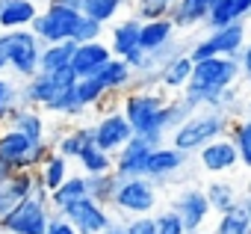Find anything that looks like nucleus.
<instances>
[{"label":"nucleus","instance_id":"nucleus-11","mask_svg":"<svg viewBox=\"0 0 251 234\" xmlns=\"http://www.w3.org/2000/svg\"><path fill=\"white\" fill-rule=\"evenodd\" d=\"M92 131H95V146L115 154L124 143L133 137V128L130 122L124 119V113L118 107H109V110H100L98 119L92 122Z\"/></svg>","mask_w":251,"mask_h":234},{"label":"nucleus","instance_id":"nucleus-50","mask_svg":"<svg viewBox=\"0 0 251 234\" xmlns=\"http://www.w3.org/2000/svg\"><path fill=\"white\" fill-rule=\"evenodd\" d=\"M50 3H59V6H71V9H83V0H50Z\"/></svg>","mask_w":251,"mask_h":234},{"label":"nucleus","instance_id":"nucleus-25","mask_svg":"<svg viewBox=\"0 0 251 234\" xmlns=\"http://www.w3.org/2000/svg\"><path fill=\"white\" fill-rule=\"evenodd\" d=\"M33 148V140L9 125H0V160H6L18 169V163L27 157V151Z\"/></svg>","mask_w":251,"mask_h":234},{"label":"nucleus","instance_id":"nucleus-23","mask_svg":"<svg viewBox=\"0 0 251 234\" xmlns=\"http://www.w3.org/2000/svg\"><path fill=\"white\" fill-rule=\"evenodd\" d=\"M210 3L213 0H175V6L169 12L175 30H192V27L204 24L207 12H210Z\"/></svg>","mask_w":251,"mask_h":234},{"label":"nucleus","instance_id":"nucleus-20","mask_svg":"<svg viewBox=\"0 0 251 234\" xmlns=\"http://www.w3.org/2000/svg\"><path fill=\"white\" fill-rule=\"evenodd\" d=\"M139 27L142 21L139 18H121L109 27V51L112 57H121V59H127L133 51H139Z\"/></svg>","mask_w":251,"mask_h":234},{"label":"nucleus","instance_id":"nucleus-54","mask_svg":"<svg viewBox=\"0 0 251 234\" xmlns=\"http://www.w3.org/2000/svg\"><path fill=\"white\" fill-rule=\"evenodd\" d=\"M245 80H248V86H251V77H245Z\"/></svg>","mask_w":251,"mask_h":234},{"label":"nucleus","instance_id":"nucleus-35","mask_svg":"<svg viewBox=\"0 0 251 234\" xmlns=\"http://www.w3.org/2000/svg\"><path fill=\"white\" fill-rule=\"evenodd\" d=\"M248 231H251V216L245 213L242 202L233 205V207L225 210V213H216L213 234H248Z\"/></svg>","mask_w":251,"mask_h":234},{"label":"nucleus","instance_id":"nucleus-9","mask_svg":"<svg viewBox=\"0 0 251 234\" xmlns=\"http://www.w3.org/2000/svg\"><path fill=\"white\" fill-rule=\"evenodd\" d=\"M59 213L74 225L77 234H103V231L109 228V222L115 219V213H112L106 205H100V202H95V199H89V196L71 202V205L62 207Z\"/></svg>","mask_w":251,"mask_h":234},{"label":"nucleus","instance_id":"nucleus-34","mask_svg":"<svg viewBox=\"0 0 251 234\" xmlns=\"http://www.w3.org/2000/svg\"><path fill=\"white\" fill-rule=\"evenodd\" d=\"M74 48H77V42H74V39H68V42H53V45H45V48H42V57H39V71H56V68H68Z\"/></svg>","mask_w":251,"mask_h":234},{"label":"nucleus","instance_id":"nucleus-3","mask_svg":"<svg viewBox=\"0 0 251 234\" xmlns=\"http://www.w3.org/2000/svg\"><path fill=\"white\" fill-rule=\"evenodd\" d=\"M230 122H233L230 116H225V113H219V110L201 107V110H195L186 122H180V125L169 134V143L192 157L201 146H207V143H213V140H219V137H227Z\"/></svg>","mask_w":251,"mask_h":234},{"label":"nucleus","instance_id":"nucleus-32","mask_svg":"<svg viewBox=\"0 0 251 234\" xmlns=\"http://www.w3.org/2000/svg\"><path fill=\"white\" fill-rule=\"evenodd\" d=\"M74 163L80 166L77 172H83V175H103V172H112V166H115L112 154L103 151V148H98L95 143H89V146L83 148V154H80Z\"/></svg>","mask_w":251,"mask_h":234},{"label":"nucleus","instance_id":"nucleus-53","mask_svg":"<svg viewBox=\"0 0 251 234\" xmlns=\"http://www.w3.org/2000/svg\"><path fill=\"white\" fill-rule=\"evenodd\" d=\"M195 234H213V231H195Z\"/></svg>","mask_w":251,"mask_h":234},{"label":"nucleus","instance_id":"nucleus-30","mask_svg":"<svg viewBox=\"0 0 251 234\" xmlns=\"http://www.w3.org/2000/svg\"><path fill=\"white\" fill-rule=\"evenodd\" d=\"M74 89H77V98H80V104L86 110H109V107H115V104H106L109 92L103 89V83L98 77H77Z\"/></svg>","mask_w":251,"mask_h":234},{"label":"nucleus","instance_id":"nucleus-43","mask_svg":"<svg viewBox=\"0 0 251 234\" xmlns=\"http://www.w3.org/2000/svg\"><path fill=\"white\" fill-rule=\"evenodd\" d=\"M103 30H106V24H100V21H95V18H89V15H80L77 30H74V42H77V45L95 42V39L103 36Z\"/></svg>","mask_w":251,"mask_h":234},{"label":"nucleus","instance_id":"nucleus-41","mask_svg":"<svg viewBox=\"0 0 251 234\" xmlns=\"http://www.w3.org/2000/svg\"><path fill=\"white\" fill-rule=\"evenodd\" d=\"M172 6H175V0H136V12H133V18H139V21L169 18Z\"/></svg>","mask_w":251,"mask_h":234},{"label":"nucleus","instance_id":"nucleus-52","mask_svg":"<svg viewBox=\"0 0 251 234\" xmlns=\"http://www.w3.org/2000/svg\"><path fill=\"white\" fill-rule=\"evenodd\" d=\"M242 207H245V213H248V216H251V193H248V199H245V202H242Z\"/></svg>","mask_w":251,"mask_h":234},{"label":"nucleus","instance_id":"nucleus-13","mask_svg":"<svg viewBox=\"0 0 251 234\" xmlns=\"http://www.w3.org/2000/svg\"><path fill=\"white\" fill-rule=\"evenodd\" d=\"M186 163H189V154H186V151L175 148L172 143H163V146H154V148H151V154H148V160H145V175H148L151 181L163 184V181L177 178L180 169H186Z\"/></svg>","mask_w":251,"mask_h":234},{"label":"nucleus","instance_id":"nucleus-8","mask_svg":"<svg viewBox=\"0 0 251 234\" xmlns=\"http://www.w3.org/2000/svg\"><path fill=\"white\" fill-rule=\"evenodd\" d=\"M71 83H77V77H74V71L71 68H56V71H36L33 77H27V80H21V104H27V107H45L59 89H65V86H71Z\"/></svg>","mask_w":251,"mask_h":234},{"label":"nucleus","instance_id":"nucleus-6","mask_svg":"<svg viewBox=\"0 0 251 234\" xmlns=\"http://www.w3.org/2000/svg\"><path fill=\"white\" fill-rule=\"evenodd\" d=\"M245 42H248V27H245V18H239V21H233L227 27H219V30H210L204 39L192 42L186 48V57L192 62L207 59V57H233V59H239Z\"/></svg>","mask_w":251,"mask_h":234},{"label":"nucleus","instance_id":"nucleus-1","mask_svg":"<svg viewBox=\"0 0 251 234\" xmlns=\"http://www.w3.org/2000/svg\"><path fill=\"white\" fill-rule=\"evenodd\" d=\"M163 107H166L163 89H127L118 104L124 119L130 122L133 134L145 137L151 146L169 143V134L163 131Z\"/></svg>","mask_w":251,"mask_h":234},{"label":"nucleus","instance_id":"nucleus-2","mask_svg":"<svg viewBox=\"0 0 251 234\" xmlns=\"http://www.w3.org/2000/svg\"><path fill=\"white\" fill-rule=\"evenodd\" d=\"M42 42L30 27L24 30H0V74L12 71L15 80H27L39 71Z\"/></svg>","mask_w":251,"mask_h":234},{"label":"nucleus","instance_id":"nucleus-16","mask_svg":"<svg viewBox=\"0 0 251 234\" xmlns=\"http://www.w3.org/2000/svg\"><path fill=\"white\" fill-rule=\"evenodd\" d=\"M109 57H112V51H109L106 42H100V39H95V42H83V45L74 48L68 68L74 71V77H92V74H95Z\"/></svg>","mask_w":251,"mask_h":234},{"label":"nucleus","instance_id":"nucleus-7","mask_svg":"<svg viewBox=\"0 0 251 234\" xmlns=\"http://www.w3.org/2000/svg\"><path fill=\"white\" fill-rule=\"evenodd\" d=\"M80 9L71 6H59V3H48L30 24V30L36 33V39L42 45H53V42H68L74 39L77 21H80Z\"/></svg>","mask_w":251,"mask_h":234},{"label":"nucleus","instance_id":"nucleus-10","mask_svg":"<svg viewBox=\"0 0 251 234\" xmlns=\"http://www.w3.org/2000/svg\"><path fill=\"white\" fill-rule=\"evenodd\" d=\"M50 210H53L50 205H42V202H36L30 196L15 210L0 216V231H6V234H45Z\"/></svg>","mask_w":251,"mask_h":234},{"label":"nucleus","instance_id":"nucleus-38","mask_svg":"<svg viewBox=\"0 0 251 234\" xmlns=\"http://www.w3.org/2000/svg\"><path fill=\"white\" fill-rule=\"evenodd\" d=\"M233 21H239V9H236L233 0H213L204 27H207V30H219V27H227V24H233Z\"/></svg>","mask_w":251,"mask_h":234},{"label":"nucleus","instance_id":"nucleus-39","mask_svg":"<svg viewBox=\"0 0 251 234\" xmlns=\"http://www.w3.org/2000/svg\"><path fill=\"white\" fill-rule=\"evenodd\" d=\"M121 6H124V0H83V9L80 12L89 15V18H95V21H100V24H109V21L118 18Z\"/></svg>","mask_w":251,"mask_h":234},{"label":"nucleus","instance_id":"nucleus-15","mask_svg":"<svg viewBox=\"0 0 251 234\" xmlns=\"http://www.w3.org/2000/svg\"><path fill=\"white\" fill-rule=\"evenodd\" d=\"M151 143L145 140V137H130L127 143H124L115 154H112V160H115V166H112V172L118 175V178H136V175H145V160H148V154H151Z\"/></svg>","mask_w":251,"mask_h":234},{"label":"nucleus","instance_id":"nucleus-21","mask_svg":"<svg viewBox=\"0 0 251 234\" xmlns=\"http://www.w3.org/2000/svg\"><path fill=\"white\" fill-rule=\"evenodd\" d=\"M21 134H27L33 143H42L48 140V122H45V116L39 113V107H27V104H18L12 113H9V119L3 122Z\"/></svg>","mask_w":251,"mask_h":234},{"label":"nucleus","instance_id":"nucleus-4","mask_svg":"<svg viewBox=\"0 0 251 234\" xmlns=\"http://www.w3.org/2000/svg\"><path fill=\"white\" fill-rule=\"evenodd\" d=\"M160 207V184L151 181L148 175H136V178H121L118 190L112 196L109 210L124 222L130 216H148L157 213Z\"/></svg>","mask_w":251,"mask_h":234},{"label":"nucleus","instance_id":"nucleus-36","mask_svg":"<svg viewBox=\"0 0 251 234\" xmlns=\"http://www.w3.org/2000/svg\"><path fill=\"white\" fill-rule=\"evenodd\" d=\"M118 175L115 172H103V175H86V184H89V199L100 202V205H112V196L118 190Z\"/></svg>","mask_w":251,"mask_h":234},{"label":"nucleus","instance_id":"nucleus-14","mask_svg":"<svg viewBox=\"0 0 251 234\" xmlns=\"http://www.w3.org/2000/svg\"><path fill=\"white\" fill-rule=\"evenodd\" d=\"M195 154H198L201 169L210 175H227L239 166V154H236V146L230 143V137H219V140L201 146Z\"/></svg>","mask_w":251,"mask_h":234},{"label":"nucleus","instance_id":"nucleus-48","mask_svg":"<svg viewBox=\"0 0 251 234\" xmlns=\"http://www.w3.org/2000/svg\"><path fill=\"white\" fill-rule=\"evenodd\" d=\"M236 9H239V18H248L251 15V0H233Z\"/></svg>","mask_w":251,"mask_h":234},{"label":"nucleus","instance_id":"nucleus-17","mask_svg":"<svg viewBox=\"0 0 251 234\" xmlns=\"http://www.w3.org/2000/svg\"><path fill=\"white\" fill-rule=\"evenodd\" d=\"M33 184H36V172L33 169H18V172H12L3 184H0V216H6L24 199H30Z\"/></svg>","mask_w":251,"mask_h":234},{"label":"nucleus","instance_id":"nucleus-40","mask_svg":"<svg viewBox=\"0 0 251 234\" xmlns=\"http://www.w3.org/2000/svg\"><path fill=\"white\" fill-rule=\"evenodd\" d=\"M21 104V89L15 83V77L0 74V125L9 119V113Z\"/></svg>","mask_w":251,"mask_h":234},{"label":"nucleus","instance_id":"nucleus-51","mask_svg":"<svg viewBox=\"0 0 251 234\" xmlns=\"http://www.w3.org/2000/svg\"><path fill=\"white\" fill-rule=\"evenodd\" d=\"M242 116H251V98H245V107H242Z\"/></svg>","mask_w":251,"mask_h":234},{"label":"nucleus","instance_id":"nucleus-49","mask_svg":"<svg viewBox=\"0 0 251 234\" xmlns=\"http://www.w3.org/2000/svg\"><path fill=\"white\" fill-rule=\"evenodd\" d=\"M103 234H124V222H121V219H118V216H115V219H112V222H109V228H106V231H103Z\"/></svg>","mask_w":251,"mask_h":234},{"label":"nucleus","instance_id":"nucleus-26","mask_svg":"<svg viewBox=\"0 0 251 234\" xmlns=\"http://www.w3.org/2000/svg\"><path fill=\"white\" fill-rule=\"evenodd\" d=\"M189 74H192V59L186 54H177L172 57L163 68H160V89H169V92H183L186 83H189Z\"/></svg>","mask_w":251,"mask_h":234},{"label":"nucleus","instance_id":"nucleus-12","mask_svg":"<svg viewBox=\"0 0 251 234\" xmlns=\"http://www.w3.org/2000/svg\"><path fill=\"white\" fill-rule=\"evenodd\" d=\"M172 210H177V216L183 219L186 225V234H195V231H204L207 219H210V202H207V193L198 190V187H183L172 196L169 202Z\"/></svg>","mask_w":251,"mask_h":234},{"label":"nucleus","instance_id":"nucleus-19","mask_svg":"<svg viewBox=\"0 0 251 234\" xmlns=\"http://www.w3.org/2000/svg\"><path fill=\"white\" fill-rule=\"evenodd\" d=\"M92 77H98L100 83H103V89L109 92V95H124L127 89H133V68H130V62L127 59H121V57H109Z\"/></svg>","mask_w":251,"mask_h":234},{"label":"nucleus","instance_id":"nucleus-28","mask_svg":"<svg viewBox=\"0 0 251 234\" xmlns=\"http://www.w3.org/2000/svg\"><path fill=\"white\" fill-rule=\"evenodd\" d=\"M86 196H89L86 175H83V172H71V175L50 193V207H53V210H62V207H68L71 202L86 199Z\"/></svg>","mask_w":251,"mask_h":234},{"label":"nucleus","instance_id":"nucleus-22","mask_svg":"<svg viewBox=\"0 0 251 234\" xmlns=\"http://www.w3.org/2000/svg\"><path fill=\"white\" fill-rule=\"evenodd\" d=\"M36 15V0H0V30H24Z\"/></svg>","mask_w":251,"mask_h":234},{"label":"nucleus","instance_id":"nucleus-37","mask_svg":"<svg viewBox=\"0 0 251 234\" xmlns=\"http://www.w3.org/2000/svg\"><path fill=\"white\" fill-rule=\"evenodd\" d=\"M195 110L186 104V98L183 95H172V98H166V107H163V131L166 134H172L180 122H186L189 116H192Z\"/></svg>","mask_w":251,"mask_h":234},{"label":"nucleus","instance_id":"nucleus-45","mask_svg":"<svg viewBox=\"0 0 251 234\" xmlns=\"http://www.w3.org/2000/svg\"><path fill=\"white\" fill-rule=\"evenodd\" d=\"M45 234H77V231H74V225H71L59 210H50V219H48Z\"/></svg>","mask_w":251,"mask_h":234},{"label":"nucleus","instance_id":"nucleus-5","mask_svg":"<svg viewBox=\"0 0 251 234\" xmlns=\"http://www.w3.org/2000/svg\"><path fill=\"white\" fill-rule=\"evenodd\" d=\"M242 80V68L239 59L233 57H207L192 62V74L183 92L189 95H207V92H219L227 86H236Z\"/></svg>","mask_w":251,"mask_h":234},{"label":"nucleus","instance_id":"nucleus-55","mask_svg":"<svg viewBox=\"0 0 251 234\" xmlns=\"http://www.w3.org/2000/svg\"><path fill=\"white\" fill-rule=\"evenodd\" d=\"M0 234H6V231H0Z\"/></svg>","mask_w":251,"mask_h":234},{"label":"nucleus","instance_id":"nucleus-24","mask_svg":"<svg viewBox=\"0 0 251 234\" xmlns=\"http://www.w3.org/2000/svg\"><path fill=\"white\" fill-rule=\"evenodd\" d=\"M45 113H50V116H62V119H74V122H83L86 119V107L80 104V98H77V89H74V83L71 86H65V89H59L45 107H42Z\"/></svg>","mask_w":251,"mask_h":234},{"label":"nucleus","instance_id":"nucleus-44","mask_svg":"<svg viewBox=\"0 0 251 234\" xmlns=\"http://www.w3.org/2000/svg\"><path fill=\"white\" fill-rule=\"evenodd\" d=\"M124 234H157L154 213H148V216H130V219H124Z\"/></svg>","mask_w":251,"mask_h":234},{"label":"nucleus","instance_id":"nucleus-33","mask_svg":"<svg viewBox=\"0 0 251 234\" xmlns=\"http://www.w3.org/2000/svg\"><path fill=\"white\" fill-rule=\"evenodd\" d=\"M227 137H230V143L236 146L239 166L251 172V116L233 119V122H230V131H227Z\"/></svg>","mask_w":251,"mask_h":234},{"label":"nucleus","instance_id":"nucleus-27","mask_svg":"<svg viewBox=\"0 0 251 234\" xmlns=\"http://www.w3.org/2000/svg\"><path fill=\"white\" fill-rule=\"evenodd\" d=\"M175 24L172 18H157V21H142L139 27V48L142 51H157L175 39Z\"/></svg>","mask_w":251,"mask_h":234},{"label":"nucleus","instance_id":"nucleus-46","mask_svg":"<svg viewBox=\"0 0 251 234\" xmlns=\"http://www.w3.org/2000/svg\"><path fill=\"white\" fill-rule=\"evenodd\" d=\"M239 68H242V77H251V42L242 45V54H239Z\"/></svg>","mask_w":251,"mask_h":234},{"label":"nucleus","instance_id":"nucleus-31","mask_svg":"<svg viewBox=\"0 0 251 234\" xmlns=\"http://www.w3.org/2000/svg\"><path fill=\"white\" fill-rule=\"evenodd\" d=\"M36 175H39V181L48 187V193H53L68 175H71V160H65L62 154H56V151H50L48 157H45V163L36 169Z\"/></svg>","mask_w":251,"mask_h":234},{"label":"nucleus","instance_id":"nucleus-42","mask_svg":"<svg viewBox=\"0 0 251 234\" xmlns=\"http://www.w3.org/2000/svg\"><path fill=\"white\" fill-rule=\"evenodd\" d=\"M154 225H157V234H186L183 219H180L177 210H172V207L157 210V213H154Z\"/></svg>","mask_w":251,"mask_h":234},{"label":"nucleus","instance_id":"nucleus-18","mask_svg":"<svg viewBox=\"0 0 251 234\" xmlns=\"http://www.w3.org/2000/svg\"><path fill=\"white\" fill-rule=\"evenodd\" d=\"M89 143H95L92 122H77L74 128H68V131H62V134H56V137H50V148H53L56 154H62L65 160H77Z\"/></svg>","mask_w":251,"mask_h":234},{"label":"nucleus","instance_id":"nucleus-29","mask_svg":"<svg viewBox=\"0 0 251 234\" xmlns=\"http://www.w3.org/2000/svg\"><path fill=\"white\" fill-rule=\"evenodd\" d=\"M204 193H207V202H210V210H213V213H225V210H230L233 205H239V202H242V199H239L236 184L222 181V178L210 181V184L204 187Z\"/></svg>","mask_w":251,"mask_h":234},{"label":"nucleus","instance_id":"nucleus-47","mask_svg":"<svg viewBox=\"0 0 251 234\" xmlns=\"http://www.w3.org/2000/svg\"><path fill=\"white\" fill-rule=\"evenodd\" d=\"M12 172H18V169H15L12 163H6V160H0V184H3V181L12 175Z\"/></svg>","mask_w":251,"mask_h":234}]
</instances>
